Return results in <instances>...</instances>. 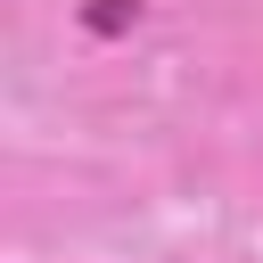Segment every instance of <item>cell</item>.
<instances>
[{
    "label": "cell",
    "instance_id": "cell-1",
    "mask_svg": "<svg viewBox=\"0 0 263 263\" xmlns=\"http://www.w3.org/2000/svg\"><path fill=\"white\" fill-rule=\"evenodd\" d=\"M82 25H90V33H132V25H140V0H90Z\"/></svg>",
    "mask_w": 263,
    "mask_h": 263
}]
</instances>
